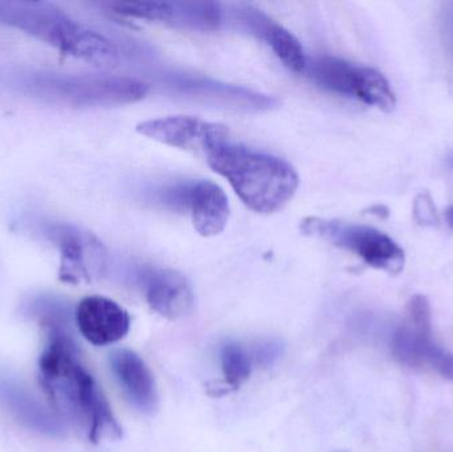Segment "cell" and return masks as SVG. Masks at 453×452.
Here are the masks:
<instances>
[{"mask_svg":"<svg viewBox=\"0 0 453 452\" xmlns=\"http://www.w3.org/2000/svg\"><path fill=\"white\" fill-rule=\"evenodd\" d=\"M174 20L201 31H215L225 19V10L215 2H174Z\"/></svg>","mask_w":453,"mask_h":452,"instance_id":"cell-16","label":"cell"},{"mask_svg":"<svg viewBox=\"0 0 453 452\" xmlns=\"http://www.w3.org/2000/svg\"><path fill=\"white\" fill-rule=\"evenodd\" d=\"M253 356L242 345L229 342L222 349V371L226 385L236 389L250 379Z\"/></svg>","mask_w":453,"mask_h":452,"instance_id":"cell-18","label":"cell"},{"mask_svg":"<svg viewBox=\"0 0 453 452\" xmlns=\"http://www.w3.org/2000/svg\"><path fill=\"white\" fill-rule=\"evenodd\" d=\"M137 133L164 145L204 157L218 143L229 138L223 125L190 116L148 119L137 125Z\"/></svg>","mask_w":453,"mask_h":452,"instance_id":"cell-9","label":"cell"},{"mask_svg":"<svg viewBox=\"0 0 453 452\" xmlns=\"http://www.w3.org/2000/svg\"><path fill=\"white\" fill-rule=\"evenodd\" d=\"M48 235L60 249L58 276L64 283H89L92 272L101 273L106 264V249L92 234L69 225H52Z\"/></svg>","mask_w":453,"mask_h":452,"instance_id":"cell-10","label":"cell"},{"mask_svg":"<svg viewBox=\"0 0 453 452\" xmlns=\"http://www.w3.org/2000/svg\"><path fill=\"white\" fill-rule=\"evenodd\" d=\"M0 24L26 32L65 55L101 68L119 66L124 58V50L117 42L74 20L53 3L0 0Z\"/></svg>","mask_w":453,"mask_h":452,"instance_id":"cell-3","label":"cell"},{"mask_svg":"<svg viewBox=\"0 0 453 452\" xmlns=\"http://www.w3.org/2000/svg\"><path fill=\"white\" fill-rule=\"evenodd\" d=\"M148 304L167 320L185 318L194 307V291L183 273L170 268H153L143 273Z\"/></svg>","mask_w":453,"mask_h":452,"instance_id":"cell-14","label":"cell"},{"mask_svg":"<svg viewBox=\"0 0 453 452\" xmlns=\"http://www.w3.org/2000/svg\"><path fill=\"white\" fill-rule=\"evenodd\" d=\"M40 326L45 341L39 358V382L50 408L92 443L121 438V426L97 382L82 365L65 318L52 310V315H42Z\"/></svg>","mask_w":453,"mask_h":452,"instance_id":"cell-1","label":"cell"},{"mask_svg":"<svg viewBox=\"0 0 453 452\" xmlns=\"http://www.w3.org/2000/svg\"><path fill=\"white\" fill-rule=\"evenodd\" d=\"M164 202L173 209L188 212L196 233L204 238L219 235L228 225V198L212 180H190L173 186L164 194Z\"/></svg>","mask_w":453,"mask_h":452,"instance_id":"cell-8","label":"cell"},{"mask_svg":"<svg viewBox=\"0 0 453 452\" xmlns=\"http://www.w3.org/2000/svg\"><path fill=\"white\" fill-rule=\"evenodd\" d=\"M300 228L305 235L324 239L356 255L369 267L390 275H399L406 264L403 249L372 226L313 217L303 220Z\"/></svg>","mask_w":453,"mask_h":452,"instance_id":"cell-5","label":"cell"},{"mask_svg":"<svg viewBox=\"0 0 453 452\" xmlns=\"http://www.w3.org/2000/svg\"><path fill=\"white\" fill-rule=\"evenodd\" d=\"M111 371L130 402L145 414L158 408V390L153 373L145 361L129 349H119L111 355Z\"/></svg>","mask_w":453,"mask_h":452,"instance_id":"cell-15","label":"cell"},{"mask_svg":"<svg viewBox=\"0 0 453 452\" xmlns=\"http://www.w3.org/2000/svg\"><path fill=\"white\" fill-rule=\"evenodd\" d=\"M10 87L44 103L72 108L127 105L142 100L150 90L134 77L40 71L11 73Z\"/></svg>","mask_w":453,"mask_h":452,"instance_id":"cell-4","label":"cell"},{"mask_svg":"<svg viewBox=\"0 0 453 452\" xmlns=\"http://www.w3.org/2000/svg\"><path fill=\"white\" fill-rule=\"evenodd\" d=\"M207 164L228 180L240 201L257 214L284 209L300 186L295 167L273 154L225 140L206 157Z\"/></svg>","mask_w":453,"mask_h":452,"instance_id":"cell-2","label":"cell"},{"mask_svg":"<svg viewBox=\"0 0 453 452\" xmlns=\"http://www.w3.org/2000/svg\"><path fill=\"white\" fill-rule=\"evenodd\" d=\"M391 353L401 365L453 382V353L434 340L430 302L423 295L410 299L406 318L391 340Z\"/></svg>","mask_w":453,"mask_h":452,"instance_id":"cell-6","label":"cell"},{"mask_svg":"<svg viewBox=\"0 0 453 452\" xmlns=\"http://www.w3.org/2000/svg\"><path fill=\"white\" fill-rule=\"evenodd\" d=\"M106 7L113 11L117 15L125 18L143 19L151 21H170L174 20V2H113L108 3Z\"/></svg>","mask_w":453,"mask_h":452,"instance_id":"cell-17","label":"cell"},{"mask_svg":"<svg viewBox=\"0 0 453 452\" xmlns=\"http://www.w3.org/2000/svg\"><path fill=\"white\" fill-rule=\"evenodd\" d=\"M80 333L95 347L116 344L130 331L129 313L113 300L104 296H88L76 310Z\"/></svg>","mask_w":453,"mask_h":452,"instance_id":"cell-12","label":"cell"},{"mask_svg":"<svg viewBox=\"0 0 453 452\" xmlns=\"http://www.w3.org/2000/svg\"><path fill=\"white\" fill-rule=\"evenodd\" d=\"M444 24H446V34L447 36H449V44H451L453 47V5L452 10H449V12L447 13L446 21H444Z\"/></svg>","mask_w":453,"mask_h":452,"instance_id":"cell-19","label":"cell"},{"mask_svg":"<svg viewBox=\"0 0 453 452\" xmlns=\"http://www.w3.org/2000/svg\"><path fill=\"white\" fill-rule=\"evenodd\" d=\"M161 82L174 95L207 103L225 105L226 108L260 111H269L277 105L276 98L261 95L247 88L222 84L204 77L169 74L164 77Z\"/></svg>","mask_w":453,"mask_h":452,"instance_id":"cell-11","label":"cell"},{"mask_svg":"<svg viewBox=\"0 0 453 452\" xmlns=\"http://www.w3.org/2000/svg\"><path fill=\"white\" fill-rule=\"evenodd\" d=\"M305 73L322 89L361 101L383 111H394L395 93L385 74L372 66L358 65L335 56L308 57Z\"/></svg>","mask_w":453,"mask_h":452,"instance_id":"cell-7","label":"cell"},{"mask_svg":"<svg viewBox=\"0 0 453 452\" xmlns=\"http://www.w3.org/2000/svg\"><path fill=\"white\" fill-rule=\"evenodd\" d=\"M446 219L447 223H449V227L453 230V206L449 207L446 212Z\"/></svg>","mask_w":453,"mask_h":452,"instance_id":"cell-20","label":"cell"},{"mask_svg":"<svg viewBox=\"0 0 453 452\" xmlns=\"http://www.w3.org/2000/svg\"><path fill=\"white\" fill-rule=\"evenodd\" d=\"M234 18L242 28L266 42L285 66L297 73H305L308 55L292 32L250 5L237 7Z\"/></svg>","mask_w":453,"mask_h":452,"instance_id":"cell-13","label":"cell"},{"mask_svg":"<svg viewBox=\"0 0 453 452\" xmlns=\"http://www.w3.org/2000/svg\"><path fill=\"white\" fill-rule=\"evenodd\" d=\"M334 452H348V451H334Z\"/></svg>","mask_w":453,"mask_h":452,"instance_id":"cell-22","label":"cell"},{"mask_svg":"<svg viewBox=\"0 0 453 452\" xmlns=\"http://www.w3.org/2000/svg\"><path fill=\"white\" fill-rule=\"evenodd\" d=\"M449 166H451L453 169V153L451 154V156H449Z\"/></svg>","mask_w":453,"mask_h":452,"instance_id":"cell-21","label":"cell"}]
</instances>
